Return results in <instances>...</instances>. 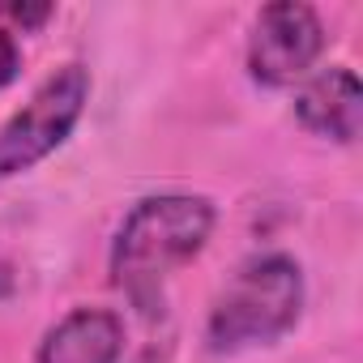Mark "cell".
<instances>
[{
    "mask_svg": "<svg viewBox=\"0 0 363 363\" xmlns=\"http://www.w3.org/2000/svg\"><path fill=\"white\" fill-rule=\"evenodd\" d=\"M218 210L201 193H154L141 197L111 240V286L145 316H162L167 282L210 244Z\"/></svg>",
    "mask_w": 363,
    "mask_h": 363,
    "instance_id": "6da1fadb",
    "label": "cell"
},
{
    "mask_svg": "<svg viewBox=\"0 0 363 363\" xmlns=\"http://www.w3.org/2000/svg\"><path fill=\"white\" fill-rule=\"evenodd\" d=\"M303 269L286 252L248 257L218 291L206 316V346L214 354H244L282 342L303 316Z\"/></svg>",
    "mask_w": 363,
    "mask_h": 363,
    "instance_id": "7a4b0ae2",
    "label": "cell"
},
{
    "mask_svg": "<svg viewBox=\"0 0 363 363\" xmlns=\"http://www.w3.org/2000/svg\"><path fill=\"white\" fill-rule=\"evenodd\" d=\"M90 103V73L82 65L56 69L5 124H0V179H13L52 158L77 128Z\"/></svg>",
    "mask_w": 363,
    "mask_h": 363,
    "instance_id": "3957f363",
    "label": "cell"
},
{
    "mask_svg": "<svg viewBox=\"0 0 363 363\" xmlns=\"http://www.w3.org/2000/svg\"><path fill=\"white\" fill-rule=\"evenodd\" d=\"M325 22L303 0H274L248 35V77L265 90H286L312 73L325 52Z\"/></svg>",
    "mask_w": 363,
    "mask_h": 363,
    "instance_id": "277c9868",
    "label": "cell"
},
{
    "mask_svg": "<svg viewBox=\"0 0 363 363\" xmlns=\"http://www.w3.org/2000/svg\"><path fill=\"white\" fill-rule=\"evenodd\" d=\"M295 120L316 137L350 145L363 128V86H359L354 69L333 65V69L308 73L295 94Z\"/></svg>",
    "mask_w": 363,
    "mask_h": 363,
    "instance_id": "5b68a950",
    "label": "cell"
},
{
    "mask_svg": "<svg viewBox=\"0 0 363 363\" xmlns=\"http://www.w3.org/2000/svg\"><path fill=\"white\" fill-rule=\"evenodd\" d=\"M124 320L111 308H73L39 342L35 363H120Z\"/></svg>",
    "mask_w": 363,
    "mask_h": 363,
    "instance_id": "8992f818",
    "label": "cell"
},
{
    "mask_svg": "<svg viewBox=\"0 0 363 363\" xmlns=\"http://www.w3.org/2000/svg\"><path fill=\"white\" fill-rule=\"evenodd\" d=\"M18 73H22V43H18V35H13V30L0 26V90L13 86V82H18Z\"/></svg>",
    "mask_w": 363,
    "mask_h": 363,
    "instance_id": "52a82bcc",
    "label": "cell"
},
{
    "mask_svg": "<svg viewBox=\"0 0 363 363\" xmlns=\"http://www.w3.org/2000/svg\"><path fill=\"white\" fill-rule=\"evenodd\" d=\"M5 13H9L22 30H39V26L52 18V5H9Z\"/></svg>",
    "mask_w": 363,
    "mask_h": 363,
    "instance_id": "ba28073f",
    "label": "cell"
},
{
    "mask_svg": "<svg viewBox=\"0 0 363 363\" xmlns=\"http://www.w3.org/2000/svg\"><path fill=\"white\" fill-rule=\"evenodd\" d=\"M13 291H18V274H13L9 261H0V299H9Z\"/></svg>",
    "mask_w": 363,
    "mask_h": 363,
    "instance_id": "9c48e42d",
    "label": "cell"
}]
</instances>
